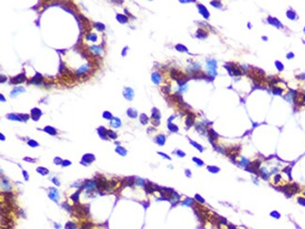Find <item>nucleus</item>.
Masks as SVG:
<instances>
[{
  "instance_id": "0eeeda50",
  "label": "nucleus",
  "mask_w": 305,
  "mask_h": 229,
  "mask_svg": "<svg viewBox=\"0 0 305 229\" xmlns=\"http://www.w3.org/2000/svg\"><path fill=\"white\" fill-rule=\"evenodd\" d=\"M124 97L128 100H132L133 98V91L132 90L131 88H125L124 89Z\"/></svg>"
},
{
  "instance_id": "4c0bfd02",
  "label": "nucleus",
  "mask_w": 305,
  "mask_h": 229,
  "mask_svg": "<svg viewBox=\"0 0 305 229\" xmlns=\"http://www.w3.org/2000/svg\"><path fill=\"white\" fill-rule=\"evenodd\" d=\"M193 161H196V163H198V164H200V165H202V164H203V163H202L201 160H198V159H196V158H193Z\"/></svg>"
},
{
  "instance_id": "393cba45",
  "label": "nucleus",
  "mask_w": 305,
  "mask_h": 229,
  "mask_svg": "<svg viewBox=\"0 0 305 229\" xmlns=\"http://www.w3.org/2000/svg\"><path fill=\"white\" fill-rule=\"evenodd\" d=\"M27 144L32 146V147H35V146H39V143L36 142V141H34V140H29L28 142H27Z\"/></svg>"
},
{
  "instance_id": "58836bf2",
  "label": "nucleus",
  "mask_w": 305,
  "mask_h": 229,
  "mask_svg": "<svg viewBox=\"0 0 305 229\" xmlns=\"http://www.w3.org/2000/svg\"><path fill=\"white\" fill-rule=\"evenodd\" d=\"M195 198H197V200H198V201H200V202H202V203L204 202V200H203V198H202V197H200L199 195H195Z\"/></svg>"
},
{
  "instance_id": "412c9836",
  "label": "nucleus",
  "mask_w": 305,
  "mask_h": 229,
  "mask_svg": "<svg viewBox=\"0 0 305 229\" xmlns=\"http://www.w3.org/2000/svg\"><path fill=\"white\" fill-rule=\"evenodd\" d=\"M24 89L23 87H17V88H15V89H13L11 91V94H10V96H15L16 95V93H19V92H24Z\"/></svg>"
},
{
  "instance_id": "c756f323",
  "label": "nucleus",
  "mask_w": 305,
  "mask_h": 229,
  "mask_svg": "<svg viewBox=\"0 0 305 229\" xmlns=\"http://www.w3.org/2000/svg\"><path fill=\"white\" fill-rule=\"evenodd\" d=\"M141 122H142L143 124H146V122H147V118H146V116L145 114H142V115H141Z\"/></svg>"
},
{
  "instance_id": "39448f33",
  "label": "nucleus",
  "mask_w": 305,
  "mask_h": 229,
  "mask_svg": "<svg viewBox=\"0 0 305 229\" xmlns=\"http://www.w3.org/2000/svg\"><path fill=\"white\" fill-rule=\"evenodd\" d=\"M75 210L78 212V214L82 215H87L88 213V209L84 206H75Z\"/></svg>"
},
{
  "instance_id": "c9c22d12",
  "label": "nucleus",
  "mask_w": 305,
  "mask_h": 229,
  "mask_svg": "<svg viewBox=\"0 0 305 229\" xmlns=\"http://www.w3.org/2000/svg\"><path fill=\"white\" fill-rule=\"evenodd\" d=\"M23 174H24V179H25V180H28V174H27L25 171H23Z\"/></svg>"
},
{
  "instance_id": "ea45409f",
  "label": "nucleus",
  "mask_w": 305,
  "mask_h": 229,
  "mask_svg": "<svg viewBox=\"0 0 305 229\" xmlns=\"http://www.w3.org/2000/svg\"><path fill=\"white\" fill-rule=\"evenodd\" d=\"M143 182H144V180L141 179V178H138V179H137V184H138V185H143V184H142Z\"/></svg>"
},
{
  "instance_id": "4be33fe9",
  "label": "nucleus",
  "mask_w": 305,
  "mask_h": 229,
  "mask_svg": "<svg viewBox=\"0 0 305 229\" xmlns=\"http://www.w3.org/2000/svg\"><path fill=\"white\" fill-rule=\"evenodd\" d=\"M107 135L109 136L110 138H112V139H116V136H117V135H116V133H115V132H113V131H111V130L107 131Z\"/></svg>"
},
{
  "instance_id": "f3484780",
  "label": "nucleus",
  "mask_w": 305,
  "mask_h": 229,
  "mask_svg": "<svg viewBox=\"0 0 305 229\" xmlns=\"http://www.w3.org/2000/svg\"><path fill=\"white\" fill-rule=\"evenodd\" d=\"M41 81H42V76H41V74H39V73H38L36 77H34L33 80H32L31 82H32V83H35V84H39Z\"/></svg>"
},
{
  "instance_id": "2f4dec72",
  "label": "nucleus",
  "mask_w": 305,
  "mask_h": 229,
  "mask_svg": "<svg viewBox=\"0 0 305 229\" xmlns=\"http://www.w3.org/2000/svg\"><path fill=\"white\" fill-rule=\"evenodd\" d=\"M63 163V161L61 160L60 158H55V164H62Z\"/></svg>"
},
{
  "instance_id": "c85d7f7f",
  "label": "nucleus",
  "mask_w": 305,
  "mask_h": 229,
  "mask_svg": "<svg viewBox=\"0 0 305 229\" xmlns=\"http://www.w3.org/2000/svg\"><path fill=\"white\" fill-rule=\"evenodd\" d=\"M193 203V200H191V199H187L186 201H184L182 203V205H185V206H191L192 204Z\"/></svg>"
},
{
  "instance_id": "473e14b6",
  "label": "nucleus",
  "mask_w": 305,
  "mask_h": 229,
  "mask_svg": "<svg viewBox=\"0 0 305 229\" xmlns=\"http://www.w3.org/2000/svg\"><path fill=\"white\" fill-rule=\"evenodd\" d=\"M20 116L22 117V119L24 121H25L26 119H28L29 118V115L28 114H20Z\"/></svg>"
},
{
  "instance_id": "a19ab883",
  "label": "nucleus",
  "mask_w": 305,
  "mask_h": 229,
  "mask_svg": "<svg viewBox=\"0 0 305 229\" xmlns=\"http://www.w3.org/2000/svg\"><path fill=\"white\" fill-rule=\"evenodd\" d=\"M24 161H29L30 163H34V162H35V161H34L33 159H30V158H24Z\"/></svg>"
},
{
  "instance_id": "f257e3e1",
  "label": "nucleus",
  "mask_w": 305,
  "mask_h": 229,
  "mask_svg": "<svg viewBox=\"0 0 305 229\" xmlns=\"http://www.w3.org/2000/svg\"><path fill=\"white\" fill-rule=\"evenodd\" d=\"M94 160H95V156H94L93 154L88 153V154H85V155L83 156L81 163H83V164H85V165H87V164L91 163Z\"/></svg>"
},
{
  "instance_id": "2eb2a0df",
  "label": "nucleus",
  "mask_w": 305,
  "mask_h": 229,
  "mask_svg": "<svg viewBox=\"0 0 305 229\" xmlns=\"http://www.w3.org/2000/svg\"><path fill=\"white\" fill-rule=\"evenodd\" d=\"M156 141H157V143H158L159 145L163 146L165 142V136L163 135V134H161V135H159L158 137H157V140H156Z\"/></svg>"
},
{
  "instance_id": "f8f14e48",
  "label": "nucleus",
  "mask_w": 305,
  "mask_h": 229,
  "mask_svg": "<svg viewBox=\"0 0 305 229\" xmlns=\"http://www.w3.org/2000/svg\"><path fill=\"white\" fill-rule=\"evenodd\" d=\"M8 118H9V119H12V120L23 121L22 117L20 116V114H19V115H17V114H8Z\"/></svg>"
},
{
  "instance_id": "c03bdc74",
  "label": "nucleus",
  "mask_w": 305,
  "mask_h": 229,
  "mask_svg": "<svg viewBox=\"0 0 305 229\" xmlns=\"http://www.w3.org/2000/svg\"><path fill=\"white\" fill-rule=\"evenodd\" d=\"M1 101H2V102H6V99H4L3 95H1Z\"/></svg>"
},
{
  "instance_id": "b1692460",
  "label": "nucleus",
  "mask_w": 305,
  "mask_h": 229,
  "mask_svg": "<svg viewBox=\"0 0 305 229\" xmlns=\"http://www.w3.org/2000/svg\"><path fill=\"white\" fill-rule=\"evenodd\" d=\"M86 40H90L92 42H96V41H97V36H96L95 34L91 33V34H89V35L86 36Z\"/></svg>"
},
{
  "instance_id": "9b49d317",
  "label": "nucleus",
  "mask_w": 305,
  "mask_h": 229,
  "mask_svg": "<svg viewBox=\"0 0 305 229\" xmlns=\"http://www.w3.org/2000/svg\"><path fill=\"white\" fill-rule=\"evenodd\" d=\"M116 151L117 152V154H119L121 156H125L127 154V150L124 147H122V146H117L116 148Z\"/></svg>"
},
{
  "instance_id": "1a4fd4ad",
  "label": "nucleus",
  "mask_w": 305,
  "mask_h": 229,
  "mask_svg": "<svg viewBox=\"0 0 305 229\" xmlns=\"http://www.w3.org/2000/svg\"><path fill=\"white\" fill-rule=\"evenodd\" d=\"M88 69H89V65H84V66H82L80 68L79 70L76 72V74H83V73H86L87 71H88Z\"/></svg>"
},
{
  "instance_id": "423d86ee",
  "label": "nucleus",
  "mask_w": 305,
  "mask_h": 229,
  "mask_svg": "<svg viewBox=\"0 0 305 229\" xmlns=\"http://www.w3.org/2000/svg\"><path fill=\"white\" fill-rule=\"evenodd\" d=\"M98 133H99V135H100L101 138L106 140V138H107V131L105 130L104 127H100V128L98 129Z\"/></svg>"
},
{
  "instance_id": "4468645a",
  "label": "nucleus",
  "mask_w": 305,
  "mask_h": 229,
  "mask_svg": "<svg viewBox=\"0 0 305 229\" xmlns=\"http://www.w3.org/2000/svg\"><path fill=\"white\" fill-rule=\"evenodd\" d=\"M178 199H179V195H178L177 193H174V192H173L172 196H171V199H170L171 202H172L173 204H176L177 201H178Z\"/></svg>"
},
{
  "instance_id": "37998d69",
  "label": "nucleus",
  "mask_w": 305,
  "mask_h": 229,
  "mask_svg": "<svg viewBox=\"0 0 305 229\" xmlns=\"http://www.w3.org/2000/svg\"><path fill=\"white\" fill-rule=\"evenodd\" d=\"M55 228H56V229H59V228H60V225H59V224H56V223H55Z\"/></svg>"
},
{
  "instance_id": "a878e982",
  "label": "nucleus",
  "mask_w": 305,
  "mask_h": 229,
  "mask_svg": "<svg viewBox=\"0 0 305 229\" xmlns=\"http://www.w3.org/2000/svg\"><path fill=\"white\" fill-rule=\"evenodd\" d=\"M92 223H85L82 225V229H92Z\"/></svg>"
},
{
  "instance_id": "6e6552de",
  "label": "nucleus",
  "mask_w": 305,
  "mask_h": 229,
  "mask_svg": "<svg viewBox=\"0 0 305 229\" xmlns=\"http://www.w3.org/2000/svg\"><path fill=\"white\" fill-rule=\"evenodd\" d=\"M120 124H121V122H120V119H119V118H117V117H113V118H112V120H111V125L114 127V128H118V127H120Z\"/></svg>"
},
{
  "instance_id": "9d476101",
  "label": "nucleus",
  "mask_w": 305,
  "mask_h": 229,
  "mask_svg": "<svg viewBox=\"0 0 305 229\" xmlns=\"http://www.w3.org/2000/svg\"><path fill=\"white\" fill-rule=\"evenodd\" d=\"M43 131H44V132H46L47 133L52 134V135H55V134H56V131H55V129H54L53 127H50V126L45 127Z\"/></svg>"
},
{
  "instance_id": "72a5a7b5",
  "label": "nucleus",
  "mask_w": 305,
  "mask_h": 229,
  "mask_svg": "<svg viewBox=\"0 0 305 229\" xmlns=\"http://www.w3.org/2000/svg\"><path fill=\"white\" fill-rule=\"evenodd\" d=\"M71 162H70V161H68V160H66V161H63V163H62V165H63V166H68V165H71Z\"/></svg>"
},
{
  "instance_id": "f03ea898",
  "label": "nucleus",
  "mask_w": 305,
  "mask_h": 229,
  "mask_svg": "<svg viewBox=\"0 0 305 229\" xmlns=\"http://www.w3.org/2000/svg\"><path fill=\"white\" fill-rule=\"evenodd\" d=\"M50 193H49V197L52 199L53 201L57 202L58 201V192L55 188H50Z\"/></svg>"
},
{
  "instance_id": "dca6fc26",
  "label": "nucleus",
  "mask_w": 305,
  "mask_h": 229,
  "mask_svg": "<svg viewBox=\"0 0 305 229\" xmlns=\"http://www.w3.org/2000/svg\"><path fill=\"white\" fill-rule=\"evenodd\" d=\"M90 50L95 54H100L102 53V48L100 46H92V47H90Z\"/></svg>"
},
{
  "instance_id": "a211bd4d",
  "label": "nucleus",
  "mask_w": 305,
  "mask_h": 229,
  "mask_svg": "<svg viewBox=\"0 0 305 229\" xmlns=\"http://www.w3.org/2000/svg\"><path fill=\"white\" fill-rule=\"evenodd\" d=\"M127 114H128V115L130 116V117H136V115H137V112H136L135 110H133V109L131 108V109H129L128 110Z\"/></svg>"
},
{
  "instance_id": "cd10ccee",
  "label": "nucleus",
  "mask_w": 305,
  "mask_h": 229,
  "mask_svg": "<svg viewBox=\"0 0 305 229\" xmlns=\"http://www.w3.org/2000/svg\"><path fill=\"white\" fill-rule=\"evenodd\" d=\"M95 27L100 31H102L104 29V25L102 24H101V23H96V24H95Z\"/></svg>"
},
{
  "instance_id": "bb28decb",
  "label": "nucleus",
  "mask_w": 305,
  "mask_h": 229,
  "mask_svg": "<svg viewBox=\"0 0 305 229\" xmlns=\"http://www.w3.org/2000/svg\"><path fill=\"white\" fill-rule=\"evenodd\" d=\"M102 116H103L104 118H107V119H112L113 117H112V114L109 113V112H107V111H105L102 114Z\"/></svg>"
},
{
  "instance_id": "20e7f679",
  "label": "nucleus",
  "mask_w": 305,
  "mask_h": 229,
  "mask_svg": "<svg viewBox=\"0 0 305 229\" xmlns=\"http://www.w3.org/2000/svg\"><path fill=\"white\" fill-rule=\"evenodd\" d=\"M31 114H32L33 119L37 121V120H39V118H40L41 115V111L39 108H34V109H32V111H31Z\"/></svg>"
},
{
  "instance_id": "ddd939ff",
  "label": "nucleus",
  "mask_w": 305,
  "mask_h": 229,
  "mask_svg": "<svg viewBox=\"0 0 305 229\" xmlns=\"http://www.w3.org/2000/svg\"><path fill=\"white\" fill-rule=\"evenodd\" d=\"M37 171H38V173H40L41 175H42V176L47 175L49 173V170L47 168H45V167H38Z\"/></svg>"
},
{
  "instance_id": "5701e85b",
  "label": "nucleus",
  "mask_w": 305,
  "mask_h": 229,
  "mask_svg": "<svg viewBox=\"0 0 305 229\" xmlns=\"http://www.w3.org/2000/svg\"><path fill=\"white\" fill-rule=\"evenodd\" d=\"M79 194H80V191H77L74 194H72V195L71 196V198L72 199L74 202H77L78 199H79Z\"/></svg>"
},
{
  "instance_id": "e433bc0d",
  "label": "nucleus",
  "mask_w": 305,
  "mask_h": 229,
  "mask_svg": "<svg viewBox=\"0 0 305 229\" xmlns=\"http://www.w3.org/2000/svg\"><path fill=\"white\" fill-rule=\"evenodd\" d=\"M52 181H53V182H54V183H55V185H57V186H58V185H59V181L57 180V179H56V178H55V177H54V178H53V179H52Z\"/></svg>"
},
{
  "instance_id": "6ab92c4d",
  "label": "nucleus",
  "mask_w": 305,
  "mask_h": 229,
  "mask_svg": "<svg viewBox=\"0 0 305 229\" xmlns=\"http://www.w3.org/2000/svg\"><path fill=\"white\" fill-rule=\"evenodd\" d=\"M116 19L120 22V23H126L127 21H128V19L126 16H124V15H121V14H117V16H116Z\"/></svg>"
},
{
  "instance_id": "f704fd0d",
  "label": "nucleus",
  "mask_w": 305,
  "mask_h": 229,
  "mask_svg": "<svg viewBox=\"0 0 305 229\" xmlns=\"http://www.w3.org/2000/svg\"><path fill=\"white\" fill-rule=\"evenodd\" d=\"M63 208H66V209H67L68 211H70L71 210V208H70V206L68 205V204H66V203H64V204H63Z\"/></svg>"
},
{
  "instance_id": "79ce46f5",
  "label": "nucleus",
  "mask_w": 305,
  "mask_h": 229,
  "mask_svg": "<svg viewBox=\"0 0 305 229\" xmlns=\"http://www.w3.org/2000/svg\"><path fill=\"white\" fill-rule=\"evenodd\" d=\"M177 153H178V155H179V156H181V157H183L184 155H185V154H184L183 152H181V151H177Z\"/></svg>"
},
{
  "instance_id": "aec40b11",
  "label": "nucleus",
  "mask_w": 305,
  "mask_h": 229,
  "mask_svg": "<svg viewBox=\"0 0 305 229\" xmlns=\"http://www.w3.org/2000/svg\"><path fill=\"white\" fill-rule=\"evenodd\" d=\"M65 229H76V225L72 222H68L65 225Z\"/></svg>"
},
{
  "instance_id": "7ed1b4c3",
  "label": "nucleus",
  "mask_w": 305,
  "mask_h": 229,
  "mask_svg": "<svg viewBox=\"0 0 305 229\" xmlns=\"http://www.w3.org/2000/svg\"><path fill=\"white\" fill-rule=\"evenodd\" d=\"M24 81H25V76H24V73L19 74V75H17V76L14 77V78H11L12 84H19V83H23Z\"/></svg>"
},
{
  "instance_id": "7c9ffc66",
  "label": "nucleus",
  "mask_w": 305,
  "mask_h": 229,
  "mask_svg": "<svg viewBox=\"0 0 305 229\" xmlns=\"http://www.w3.org/2000/svg\"><path fill=\"white\" fill-rule=\"evenodd\" d=\"M168 127H169V129H170L172 132H177V128L176 126H174L173 124H169V126Z\"/></svg>"
},
{
  "instance_id": "a18cd8bd",
  "label": "nucleus",
  "mask_w": 305,
  "mask_h": 229,
  "mask_svg": "<svg viewBox=\"0 0 305 229\" xmlns=\"http://www.w3.org/2000/svg\"><path fill=\"white\" fill-rule=\"evenodd\" d=\"M0 136H1V140H5V137H4V135H3V134H1Z\"/></svg>"
}]
</instances>
